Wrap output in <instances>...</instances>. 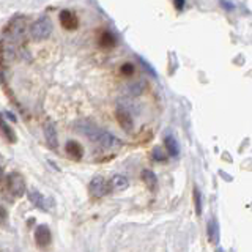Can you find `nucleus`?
Segmentation results:
<instances>
[{"label": "nucleus", "instance_id": "1", "mask_svg": "<svg viewBox=\"0 0 252 252\" xmlns=\"http://www.w3.org/2000/svg\"><path fill=\"white\" fill-rule=\"evenodd\" d=\"M52 33V22L47 16H41L30 27V35L35 41H44Z\"/></svg>", "mask_w": 252, "mask_h": 252}, {"label": "nucleus", "instance_id": "2", "mask_svg": "<svg viewBox=\"0 0 252 252\" xmlns=\"http://www.w3.org/2000/svg\"><path fill=\"white\" fill-rule=\"evenodd\" d=\"M24 30H26V18L24 16H16V18L8 24L5 30V39L8 43L16 44L21 41L24 36Z\"/></svg>", "mask_w": 252, "mask_h": 252}, {"label": "nucleus", "instance_id": "3", "mask_svg": "<svg viewBox=\"0 0 252 252\" xmlns=\"http://www.w3.org/2000/svg\"><path fill=\"white\" fill-rule=\"evenodd\" d=\"M6 186L14 197H22L26 194V189H27L26 180H24V177L18 172H13L6 177Z\"/></svg>", "mask_w": 252, "mask_h": 252}, {"label": "nucleus", "instance_id": "4", "mask_svg": "<svg viewBox=\"0 0 252 252\" xmlns=\"http://www.w3.org/2000/svg\"><path fill=\"white\" fill-rule=\"evenodd\" d=\"M89 189H90V194L93 197H96V199H99V197H104V195H107L110 191H112L109 180H106L104 177H94L90 181Z\"/></svg>", "mask_w": 252, "mask_h": 252}, {"label": "nucleus", "instance_id": "5", "mask_svg": "<svg viewBox=\"0 0 252 252\" xmlns=\"http://www.w3.org/2000/svg\"><path fill=\"white\" fill-rule=\"evenodd\" d=\"M74 129L77 132L84 134L85 137H89L92 142H96L99 132H101V128H98V126L90 120H79L74 126Z\"/></svg>", "mask_w": 252, "mask_h": 252}, {"label": "nucleus", "instance_id": "6", "mask_svg": "<svg viewBox=\"0 0 252 252\" xmlns=\"http://www.w3.org/2000/svg\"><path fill=\"white\" fill-rule=\"evenodd\" d=\"M96 144H99L101 147H104V148H112V150H118L122 145H123V142L115 137L114 134H110L109 131H104V129H101L99 132V136H98V140H96Z\"/></svg>", "mask_w": 252, "mask_h": 252}, {"label": "nucleus", "instance_id": "7", "mask_svg": "<svg viewBox=\"0 0 252 252\" xmlns=\"http://www.w3.org/2000/svg\"><path fill=\"white\" fill-rule=\"evenodd\" d=\"M60 24H62V27L65 29V30H76L79 27V18L76 16L74 11H71V10H62L60 11Z\"/></svg>", "mask_w": 252, "mask_h": 252}, {"label": "nucleus", "instance_id": "8", "mask_svg": "<svg viewBox=\"0 0 252 252\" xmlns=\"http://www.w3.org/2000/svg\"><path fill=\"white\" fill-rule=\"evenodd\" d=\"M35 241L39 248H46L49 246L51 241H52V235H51V230L49 227L46 224H39L35 230Z\"/></svg>", "mask_w": 252, "mask_h": 252}, {"label": "nucleus", "instance_id": "9", "mask_svg": "<svg viewBox=\"0 0 252 252\" xmlns=\"http://www.w3.org/2000/svg\"><path fill=\"white\" fill-rule=\"evenodd\" d=\"M115 118H117L118 125H120L125 131H131V129H132L134 120H132V115H131V112H129L128 109L118 107V109L115 110Z\"/></svg>", "mask_w": 252, "mask_h": 252}, {"label": "nucleus", "instance_id": "10", "mask_svg": "<svg viewBox=\"0 0 252 252\" xmlns=\"http://www.w3.org/2000/svg\"><path fill=\"white\" fill-rule=\"evenodd\" d=\"M29 199H30V202L33 203L36 208H39V210H43V211H49V210H51L49 199H46V197H44L41 192L32 191V192H29Z\"/></svg>", "mask_w": 252, "mask_h": 252}, {"label": "nucleus", "instance_id": "11", "mask_svg": "<svg viewBox=\"0 0 252 252\" xmlns=\"http://www.w3.org/2000/svg\"><path fill=\"white\" fill-rule=\"evenodd\" d=\"M44 136L47 140V145L52 147V148H57L59 147V137H57V129L52 123H46L44 125Z\"/></svg>", "mask_w": 252, "mask_h": 252}, {"label": "nucleus", "instance_id": "12", "mask_svg": "<svg viewBox=\"0 0 252 252\" xmlns=\"http://www.w3.org/2000/svg\"><path fill=\"white\" fill-rule=\"evenodd\" d=\"M65 150L71 158H74V159H81L84 156V147L79 144L77 140H68L65 145Z\"/></svg>", "mask_w": 252, "mask_h": 252}, {"label": "nucleus", "instance_id": "13", "mask_svg": "<svg viewBox=\"0 0 252 252\" xmlns=\"http://www.w3.org/2000/svg\"><path fill=\"white\" fill-rule=\"evenodd\" d=\"M164 147H165V152H167L172 158H178L180 155V145L178 142L175 140L173 136H165L164 137Z\"/></svg>", "mask_w": 252, "mask_h": 252}, {"label": "nucleus", "instance_id": "14", "mask_svg": "<svg viewBox=\"0 0 252 252\" xmlns=\"http://www.w3.org/2000/svg\"><path fill=\"white\" fill-rule=\"evenodd\" d=\"M145 85L147 84L144 81H137L134 84H129V85H126L125 93L128 94V96H140V94L145 92Z\"/></svg>", "mask_w": 252, "mask_h": 252}, {"label": "nucleus", "instance_id": "15", "mask_svg": "<svg viewBox=\"0 0 252 252\" xmlns=\"http://www.w3.org/2000/svg\"><path fill=\"white\" fill-rule=\"evenodd\" d=\"M0 132L3 134V137H5L8 142H10V144L16 142V134H14V131L11 129V126L3 120L2 115H0Z\"/></svg>", "mask_w": 252, "mask_h": 252}, {"label": "nucleus", "instance_id": "16", "mask_svg": "<svg viewBox=\"0 0 252 252\" xmlns=\"http://www.w3.org/2000/svg\"><path fill=\"white\" fill-rule=\"evenodd\" d=\"M142 180H144V183L148 186V189H152V191L158 188V178L155 175V172L148 170V169L142 170Z\"/></svg>", "mask_w": 252, "mask_h": 252}, {"label": "nucleus", "instance_id": "17", "mask_svg": "<svg viewBox=\"0 0 252 252\" xmlns=\"http://www.w3.org/2000/svg\"><path fill=\"white\" fill-rule=\"evenodd\" d=\"M109 183H110V188H115V189H118V191H123V189H126L129 186V180L125 175H114Z\"/></svg>", "mask_w": 252, "mask_h": 252}, {"label": "nucleus", "instance_id": "18", "mask_svg": "<svg viewBox=\"0 0 252 252\" xmlns=\"http://www.w3.org/2000/svg\"><path fill=\"white\" fill-rule=\"evenodd\" d=\"M117 43V38L112 32H104V33H101L99 36V46L102 47H114Z\"/></svg>", "mask_w": 252, "mask_h": 252}, {"label": "nucleus", "instance_id": "19", "mask_svg": "<svg viewBox=\"0 0 252 252\" xmlns=\"http://www.w3.org/2000/svg\"><path fill=\"white\" fill-rule=\"evenodd\" d=\"M207 230H208V238L211 243H216L219 240V230H218V222L215 219H210L208 220V225H207Z\"/></svg>", "mask_w": 252, "mask_h": 252}, {"label": "nucleus", "instance_id": "20", "mask_svg": "<svg viewBox=\"0 0 252 252\" xmlns=\"http://www.w3.org/2000/svg\"><path fill=\"white\" fill-rule=\"evenodd\" d=\"M153 159L158 161V162H164L167 159V155H165V150H162L161 147H155L153 148Z\"/></svg>", "mask_w": 252, "mask_h": 252}, {"label": "nucleus", "instance_id": "21", "mask_svg": "<svg viewBox=\"0 0 252 252\" xmlns=\"http://www.w3.org/2000/svg\"><path fill=\"white\" fill-rule=\"evenodd\" d=\"M194 205H195V213L197 215H202V194L197 188H194Z\"/></svg>", "mask_w": 252, "mask_h": 252}, {"label": "nucleus", "instance_id": "22", "mask_svg": "<svg viewBox=\"0 0 252 252\" xmlns=\"http://www.w3.org/2000/svg\"><path fill=\"white\" fill-rule=\"evenodd\" d=\"M120 73L123 74V76H132L134 74V65L132 63H123L122 65V68H120Z\"/></svg>", "mask_w": 252, "mask_h": 252}, {"label": "nucleus", "instance_id": "23", "mask_svg": "<svg viewBox=\"0 0 252 252\" xmlns=\"http://www.w3.org/2000/svg\"><path fill=\"white\" fill-rule=\"evenodd\" d=\"M219 5L222 6L225 11H233V8H235L233 2H219Z\"/></svg>", "mask_w": 252, "mask_h": 252}, {"label": "nucleus", "instance_id": "24", "mask_svg": "<svg viewBox=\"0 0 252 252\" xmlns=\"http://www.w3.org/2000/svg\"><path fill=\"white\" fill-rule=\"evenodd\" d=\"M139 62L142 63V65H144V68H145L147 71H150V74H152V76H156V71H155V69H153L152 66H150V65H148V63H147V62H145L144 59H140V57H139Z\"/></svg>", "mask_w": 252, "mask_h": 252}, {"label": "nucleus", "instance_id": "25", "mask_svg": "<svg viewBox=\"0 0 252 252\" xmlns=\"http://www.w3.org/2000/svg\"><path fill=\"white\" fill-rule=\"evenodd\" d=\"M6 218H8V213L3 207H0V225L6 222Z\"/></svg>", "mask_w": 252, "mask_h": 252}, {"label": "nucleus", "instance_id": "26", "mask_svg": "<svg viewBox=\"0 0 252 252\" xmlns=\"http://www.w3.org/2000/svg\"><path fill=\"white\" fill-rule=\"evenodd\" d=\"M173 5H175V8H177L178 11H183L185 6H186V3L183 2V0H180V2H173Z\"/></svg>", "mask_w": 252, "mask_h": 252}, {"label": "nucleus", "instance_id": "27", "mask_svg": "<svg viewBox=\"0 0 252 252\" xmlns=\"http://www.w3.org/2000/svg\"><path fill=\"white\" fill-rule=\"evenodd\" d=\"M5 115H6L8 118H11V120H13V122H16V117H14L13 114H10V112H8V110H5Z\"/></svg>", "mask_w": 252, "mask_h": 252}, {"label": "nucleus", "instance_id": "28", "mask_svg": "<svg viewBox=\"0 0 252 252\" xmlns=\"http://www.w3.org/2000/svg\"><path fill=\"white\" fill-rule=\"evenodd\" d=\"M0 178H2V169H0Z\"/></svg>", "mask_w": 252, "mask_h": 252}]
</instances>
